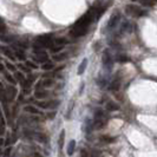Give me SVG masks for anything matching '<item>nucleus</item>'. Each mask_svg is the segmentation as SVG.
Instances as JSON below:
<instances>
[{"instance_id": "nucleus-35", "label": "nucleus", "mask_w": 157, "mask_h": 157, "mask_svg": "<svg viewBox=\"0 0 157 157\" xmlns=\"http://www.w3.org/2000/svg\"><path fill=\"white\" fill-rule=\"evenodd\" d=\"M2 142H4V141H2V138H0V145L2 144Z\"/></svg>"}, {"instance_id": "nucleus-3", "label": "nucleus", "mask_w": 157, "mask_h": 157, "mask_svg": "<svg viewBox=\"0 0 157 157\" xmlns=\"http://www.w3.org/2000/svg\"><path fill=\"white\" fill-rule=\"evenodd\" d=\"M102 65H103V69L106 71V72H110L112 66H113V58L110 55L109 50H104V52H103Z\"/></svg>"}, {"instance_id": "nucleus-4", "label": "nucleus", "mask_w": 157, "mask_h": 157, "mask_svg": "<svg viewBox=\"0 0 157 157\" xmlns=\"http://www.w3.org/2000/svg\"><path fill=\"white\" fill-rule=\"evenodd\" d=\"M119 20H121V14H119L118 12H115V13L111 16L110 19H109L106 29H108V30H113V29H116L118 26V24H119Z\"/></svg>"}, {"instance_id": "nucleus-9", "label": "nucleus", "mask_w": 157, "mask_h": 157, "mask_svg": "<svg viewBox=\"0 0 157 157\" xmlns=\"http://www.w3.org/2000/svg\"><path fill=\"white\" fill-rule=\"evenodd\" d=\"M76 141L75 140H71L69 142V144H67V148H66V154H67V156H72L73 154H75V150H76Z\"/></svg>"}, {"instance_id": "nucleus-14", "label": "nucleus", "mask_w": 157, "mask_h": 157, "mask_svg": "<svg viewBox=\"0 0 157 157\" xmlns=\"http://www.w3.org/2000/svg\"><path fill=\"white\" fill-rule=\"evenodd\" d=\"M115 60L118 62V63L124 64V63H128V62H129V57L125 55H123V53H118V55L116 56V58H115Z\"/></svg>"}, {"instance_id": "nucleus-7", "label": "nucleus", "mask_w": 157, "mask_h": 157, "mask_svg": "<svg viewBox=\"0 0 157 157\" xmlns=\"http://www.w3.org/2000/svg\"><path fill=\"white\" fill-rule=\"evenodd\" d=\"M24 110L29 113H32V115H38V116H44V112L40 111L37 106H33V105H27L24 108Z\"/></svg>"}, {"instance_id": "nucleus-27", "label": "nucleus", "mask_w": 157, "mask_h": 157, "mask_svg": "<svg viewBox=\"0 0 157 157\" xmlns=\"http://www.w3.org/2000/svg\"><path fill=\"white\" fill-rule=\"evenodd\" d=\"M0 125H5V119H4V116H2V110L0 109Z\"/></svg>"}, {"instance_id": "nucleus-30", "label": "nucleus", "mask_w": 157, "mask_h": 157, "mask_svg": "<svg viewBox=\"0 0 157 157\" xmlns=\"http://www.w3.org/2000/svg\"><path fill=\"white\" fill-rule=\"evenodd\" d=\"M6 31V29H5V26H4V24L0 21V34L1 33H4V32Z\"/></svg>"}, {"instance_id": "nucleus-29", "label": "nucleus", "mask_w": 157, "mask_h": 157, "mask_svg": "<svg viewBox=\"0 0 157 157\" xmlns=\"http://www.w3.org/2000/svg\"><path fill=\"white\" fill-rule=\"evenodd\" d=\"M98 85H99L101 87L104 86V85H105V79H104V78L99 79V80H98Z\"/></svg>"}, {"instance_id": "nucleus-22", "label": "nucleus", "mask_w": 157, "mask_h": 157, "mask_svg": "<svg viewBox=\"0 0 157 157\" xmlns=\"http://www.w3.org/2000/svg\"><path fill=\"white\" fill-rule=\"evenodd\" d=\"M4 76H5V78L7 79V80L10 82V83H11V84H13V85H14V84H17V79L13 78L11 75H8L7 72H5V73H4Z\"/></svg>"}, {"instance_id": "nucleus-13", "label": "nucleus", "mask_w": 157, "mask_h": 157, "mask_svg": "<svg viewBox=\"0 0 157 157\" xmlns=\"http://www.w3.org/2000/svg\"><path fill=\"white\" fill-rule=\"evenodd\" d=\"M48 96H50V94L47 91H44V90H37L34 92V97L38 99H44V98H47Z\"/></svg>"}, {"instance_id": "nucleus-34", "label": "nucleus", "mask_w": 157, "mask_h": 157, "mask_svg": "<svg viewBox=\"0 0 157 157\" xmlns=\"http://www.w3.org/2000/svg\"><path fill=\"white\" fill-rule=\"evenodd\" d=\"M4 70H5V66L0 63V72H4Z\"/></svg>"}, {"instance_id": "nucleus-15", "label": "nucleus", "mask_w": 157, "mask_h": 157, "mask_svg": "<svg viewBox=\"0 0 157 157\" xmlns=\"http://www.w3.org/2000/svg\"><path fill=\"white\" fill-rule=\"evenodd\" d=\"M106 110L111 111V112L117 111V110H119V105H118V104H116V103H113V102L106 103Z\"/></svg>"}, {"instance_id": "nucleus-32", "label": "nucleus", "mask_w": 157, "mask_h": 157, "mask_svg": "<svg viewBox=\"0 0 157 157\" xmlns=\"http://www.w3.org/2000/svg\"><path fill=\"white\" fill-rule=\"evenodd\" d=\"M10 151H11V148H8L6 151H5V157H8L10 156Z\"/></svg>"}, {"instance_id": "nucleus-8", "label": "nucleus", "mask_w": 157, "mask_h": 157, "mask_svg": "<svg viewBox=\"0 0 157 157\" xmlns=\"http://www.w3.org/2000/svg\"><path fill=\"white\" fill-rule=\"evenodd\" d=\"M0 51L4 53V55L8 57L10 59H12V60H16V56L13 53V51L12 50H10L8 47H5V46H0Z\"/></svg>"}, {"instance_id": "nucleus-2", "label": "nucleus", "mask_w": 157, "mask_h": 157, "mask_svg": "<svg viewBox=\"0 0 157 157\" xmlns=\"http://www.w3.org/2000/svg\"><path fill=\"white\" fill-rule=\"evenodd\" d=\"M92 123H94V129H101L106 124V117H105L104 112L101 109H96Z\"/></svg>"}, {"instance_id": "nucleus-1", "label": "nucleus", "mask_w": 157, "mask_h": 157, "mask_svg": "<svg viewBox=\"0 0 157 157\" xmlns=\"http://www.w3.org/2000/svg\"><path fill=\"white\" fill-rule=\"evenodd\" d=\"M125 13L128 16L135 17V18H142V17H145L148 14V12H147L145 10H143L142 7L137 6V5H134V4L126 5Z\"/></svg>"}, {"instance_id": "nucleus-26", "label": "nucleus", "mask_w": 157, "mask_h": 157, "mask_svg": "<svg viewBox=\"0 0 157 157\" xmlns=\"http://www.w3.org/2000/svg\"><path fill=\"white\" fill-rule=\"evenodd\" d=\"M26 66H29V67H31V69H38V65L33 64L32 62H30V60L26 62Z\"/></svg>"}, {"instance_id": "nucleus-31", "label": "nucleus", "mask_w": 157, "mask_h": 157, "mask_svg": "<svg viewBox=\"0 0 157 157\" xmlns=\"http://www.w3.org/2000/svg\"><path fill=\"white\" fill-rule=\"evenodd\" d=\"M19 67H20L24 72H30V69H29V67H26V66H24V65H19Z\"/></svg>"}, {"instance_id": "nucleus-23", "label": "nucleus", "mask_w": 157, "mask_h": 157, "mask_svg": "<svg viewBox=\"0 0 157 157\" xmlns=\"http://www.w3.org/2000/svg\"><path fill=\"white\" fill-rule=\"evenodd\" d=\"M67 58V55L66 53H60V55H56V56H53V59L55 60H63V59H66Z\"/></svg>"}, {"instance_id": "nucleus-20", "label": "nucleus", "mask_w": 157, "mask_h": 157, "mask_svg": "<svg viewBox=\"0 0 157 157\" xmlns=\"http://www.w3.org/2000/svg\"><path fill=\"white\" fill-rule=\"evenodd\" d=\"M53 43H55V45H58V46H64V45L67 44V40L65 38H56L53 40Z\"/></svg>"}, {"instance_id": "nucleus-16", "label": "nucleus", "mask_w": 157, "mask_h": 157, "mask_svg": "<svg viewBox=\"0 0 157 157\" xmlns=\"http://www.w3.org/2000/svg\"><path fill=\"white\" fill-rule=\"evenodd\" d=\"M84 128H85V129H84V130H85V132L89 134V132L92 130V128H94V123H92L89 118H86V119H85V123H84Z\"/></svg>"}, {"instance_id": "nucleus-21", "label": "nucleus", "mask_w": 157, "mask_h": 157, "mask_svg": "<svg viewBox=\"0 0 157 157\" xmlns=\"http://www.w3.org/2000/svg\"><path fill=\"white\" fill-rule=\"evenodd\" d=\"M101 141L104 142V143H112V142L116 141V138L115 137H110V136H102Z\"/></svg>"}, {"instance_id": "nucleus-28", "label": "nucleus", "mask_w": 157, "mask_h": 157, "mask_svg": "<svg viewBox=\"0 0 157 157\" xmlns=\"http://www.w3.org/2000/svg\"><path fill=\"white\" fill-rule=\"evenodd\" d=\"M80 157H90V155L87 154L86 150H82L80 151Z\"/></svg>"}, {"instance_id": "nucleus-11", "label": "nucleus", "mask_w": 157, "mask_h": 157, "mask_svg": "<svg viewBox=\"0 0 157 157\" xmlns=\"http://www.w3.org/2000/svg\"><path fill=\"white\" fill-rule=\"evenodd\" d=\"M87 63H89L87 58H84V59H83V62H82L80 65L78 66V70H77V73H78L79 76H80V75H83V73L85 72V70H86V67H87Z\"/></svg>"}, {"instance_id": "nucleus-10", "label": "nucleus", "mask_w": 157, "mask_h": 157, "mask_svg": "<svg viewBox=\"0 0 157 157\" xmlns=\"http://www.w3.org/2000/svg\"><path fill=\"white\" fill-rule=\"evenodd\" d=\"M131 31V24L129 21H123V24L121 25V29H119V33L123 34V33H129Z\"/></svg>"}, {"instance_id": "nucleus-25", "label": "nucleus", "mask_w": 157, "mask_h": 157, "mask_svg": "<svg viewBox=\"0 0 157 157\" xmlns=\"http://www.w3.org/2000/svg\"><path fill=\"white\" fill-rule=\"evenodd\" d=\"M6 67H7L10 71H12V72H16V66L14 65H12L11 63H6Z\"/></svg>"}, {"instance_id": "nucleus-17", "label": "nucleus", "mask_w": 157, "mask_h": 157, "mask_svg": "<svg viewBox=\"0 0 157 157\" xmlns=\"http://www.w3.org/2000/svg\"><path fill=\"white\" fill-rule=\"evenodd\" d=\"M55 66H56L55 63L46 62V63H44L43 65H41V69H43V70H45V71H51V70H53V69H55Z\"/></svg>"}, {"instance_id": "nucleus-12", "label": "nucleus", "mask_w": 157, "mask_h": 157, "mask_svg": "<svg viewBox=\"0 0 157 157\" xmlns=\"http://www.w3.org/2000/svg\"><path fill=\"white\" fill-rule=\"evenodd\" d=\"M119 86H121V80L116 78L109 84V90H111V91H117L118 89H119Z\"/></svg>"}, {"instance_id": "nucleus-6", "label": "nucleus", "mask_w": 157, "mask_h": 157, "mask_svg": "<svg viewBox=\"0 0 157 157\" xmlns=\"http://www.w3.org/2000/svg\"><path fill=\"white\" fill-rule=\"evenodd\" d=\"M65 142V130H62L59 134V140H58V155L59 157H63V147Z\"/></svg>"}, {"instance_id": "nucleus-19", "label": "nucleus", "mask_w": 157, "mask_h": 157, "mask_svg": "<svg viewBox=\"0 0 157 157\" xmlns=\"http://www.w3.org/2000/svg\"><path fill=\"white\" fill-rule=\"evenodd\" d=\"M134 1H138L144 6H154L156 2V0H134Z\"/></svg>"}, {"instance_id": "nucleus-5", "label": "nucleus", "mask_w": 157, "mask_h": 157, "mask_svg": "<svg viewBox=\"0 0 157 157\" xmlns=\"http://www.w3.org/2000/svg\"><path fill=\"white\" fill-rule=\"evenodd\" d=\"M17 96V89L14 86H7L5 90V99L7 101H13L14 97Z\"/></svg>"}, {"instance_id": "nucleus-18", "label": "nucleus", "mask_w": 157, "mask_h": 157, "mask_svg": "<svg viewBox=\"0 0 157 157\" xmlns=\"http://www.w3.org/2000/svg\"><path fill=\"white\" fill-rule=\"evenodd\" d=\"M14 56H16V58L18 59H20V60H24L25 59V53H24L21 50H19V48H14Z\"/></svg>"}, {"instance_id": "nucleus-33", "label": "nucleus", "mask_w": 157, "mask_h": 157, "mask_svg": "<svg viewBox=\"0 0 157 157\" xmlns=\"http://www.w3.org/2000/svg\"><path fill=\"white\" fill-rule=\"evenodd\" d=\"M32 157H43V156H41L40 154H38V152H34V154L32 155Z\"/></svg>"}, {"instance_id": "nucleus-24", "label": "nucleus", "mask_w": 157, "mask_h": 157, "mask_svg": "<svg viewBox=\"0 0 157 157\" xmlns=\"http://www.w3.org/2000/svg\"><path fill=\"white\" fill-rule=\"evenodd\" d=\"M0 98H4V101H6L5 99V89L2 86V83L0 82Z\"/></svg>"}]
</instances>
